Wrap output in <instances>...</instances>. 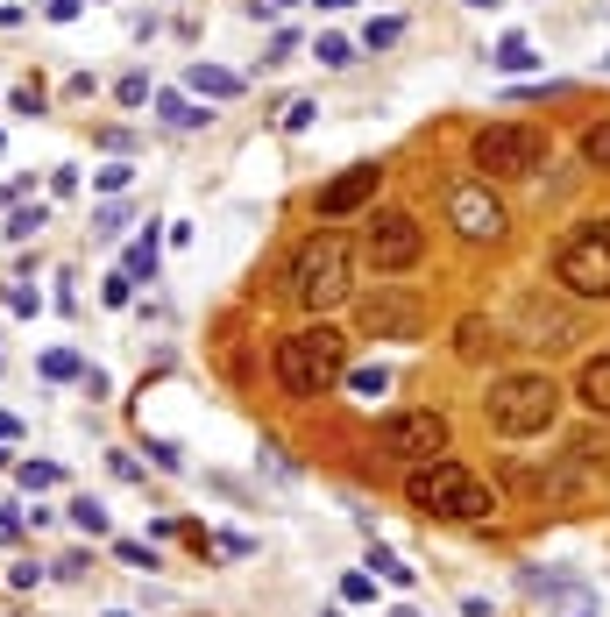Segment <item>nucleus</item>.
Here are the masks:
<instances>
[{"instance_id":"f257e3e1","label":"nucleus","mask_w":610,"mask_h":617,"mask_svg":"<svg viewBox=\"0 0 610 617\" xmlns=\"http://www.w3.org/2000/svg\"><path fill=\"white\" fill-rule=\"evenodd\" d=\"M270 369H277V383H284V398L313 405V398H327L334 383L348 376V334L327 327V320H305V327H291V334L277 341Z\"/></svg>"},{"instance_id":"f03ea898","label":"nucleus","mask_w":610,"mask_h":617,"mask_svg":"<svg viewBox=\"0 0 610 617\" xmlns=\"http://www.w3.org/2000/svg\"><path fill=\"white\" fill-rule=\"evenodd\" d=\"M405 504L426 511V518L476 525V518L497 511V490H490L476 469H462L454 454H440V461H412V469H405Z\"/></svg>"},{"instance_id":"7ed1b4c3","label":"nucleus","mask_w":610,"mask_h":617,"mask_svg":"<svg viewBox=\"0 0 610 617\" xmlns=\"http://www.w3.org/2000/svg\"><path fill=\"white\" fill-rule=\"evenodd\" d=\"M561 419V383L547 369H511L483 391V426L504 440H532V433H554Z\"/></svg>"},{"instance_id":"20e7f679","label":"nucleus","mask_w":610,"mask_h":617,"mask_svg":"<svg viewBox=\"0 0 610 617\" xmlns=\"http://www.w3.org/2000/svg\"><path fill=\"white\" fill-rule=\"evenodd\" d=\"M284 291L291 305H305V313H327V305H341L355 291V256H348V235H334V227H320V235H305L284 263Z\"/></svg>"},{"instance_id":"39448f33","label":"nucleus","mask_w":610,"mask_h":617,"mask_svg":"<svg viewBox=\"0 0 610 617\" xmlns=\"http://www.w3.org/2000/svg\"><path fill=\"white\" fill-rule=\"evenodd\" d=\"M554 284L568 298H603L610 305V213H589L568 227V242L554 249Z\"/></svg>"},{"instance_id":"423d86ee","label":"nucleus","mask_w":610,"mask_h":617,"mask_svg":"<svg viewBox=\"0 0 610 617\" xmlns=\"http://www.w3.org/2000/svg\"><path fill=\"white\" fill-rule=\"evenodd\" d=\"M547 149H554L547 128H532V121H490L469 142V164L483 178H540L547 171Z\"/></svg>"},{"instance_id":"0eeeda50","label":"nucleus","mask_w":610,"mask_h":617,"mask_svg":"<svg viewBox=\"0 0 610 617\" xmlns=\"http://www.w3.org/2000/svg\"><path fill=\"white\" fill-rule=\"evenodd\" d=\"M362 263H369L376 277H405V270H419V263H426V227H419V213H405V206H376L369 227H362Z\"/></svg>"},{"instance_id":"6e6552de","label":"nucleus","mask_w":610,"mask_h":617,"mask_svg":"<svg viewBox=\"0 0 610 617\" xmlns=\"http://www.w3.org/2000/svg\"><path fill=\"white\" fill-rule=\"evenodd\" d=\"M447 440H454V426L433 405H405V412H391L384 426H376V447H384L391 461H405V469H412V461H440Z\"/></svg>"},{"instance_id":"1a4fd4ad","label":"nucleus","mask_w":610,"mask_h":617,"mask_svg":"<svg viewBox=\"0 0 610 617\" xmlns=\"http://www.w3.org/2000/svg\"><path fill=\"white\" fill-rule=\"evenodd\" d=\"M447 227H454L462 242H504L511 213H504V199L490 192V178H462V185H447Z\"/></svg>"},{"instance_id":"9d476101","label":"nucleus","mask_w":610,"mask_h":617,"mask_svg":"<svg viewBox=\"0 0 610 617\" xmlns=\"http://www.w3.org/2000/svg\"><path fill=\"white\" fill-rule=\"evenodd\" d=\"M419 327H426L419 291H405V284H376V291L362 298V334H369V341H419Z\"/></svg>"},{"instance_id":"9b49d317","label":"nucleus","mask_w":610,"mask_h":617,"mask_svg":"<svg viewBox=\"0 0 610 617\" xmlns=\"http://www.w3.org/2000/svg\"><path fill=\"white\" fill-rule=\"evenodd\" d=\"M376 192H384V164H348L341 178H327V185H320L313 213H320V220H348V213L376 206Z\"/></svg>"},{"instance_id":"f8f14e48","label":"nucleus","mask_w":610,"mask_h":617,"mask_svg":"<svg viewBox=\"0 0 610 617\" xmlns=\"http://www.w3.org/2000/svg\"><path fill=\"white\" fill-rule=\"evenodd\" d=\"M497 348H504L497 320H483V313H462V320H454V355H462V362H483V355H497Z\"/></svg>"},{"instance_id":"ddd939ff","label":"nucleus","mask_w":610,"mask_h":617,"mask_svg":"<svg viewBox=\"0 0 610 617\" xmlns=\"http://www.w3.org/2000/svg\"><path fill=\"white\" fill-rule=\"evenodd\" d=\"M575 405L610 419V355H589V362L575 369Z\"/></svg>"},{"instance_id":"4468645a","label":"nucleus","mask_w":610,"mask_h":617,"mask_svg":"<svg viewBox=\"0 0 610 617\" xmlns=\"http://www.w3.org/2000/svg\"><path fill=\"white\" fill-rule=\"evenodd\" d=\"M185 86H192L199 100H242V79H235V71H220V64H192Z\"/></svg>"},{"instance_id":"2eb2a0df","label":"nucleus","mask_w":610,"mask_h":617,"mask_svg":"<svg viewBox=\"0 0 610 617\" xmlns=\"http://www.w3.org/2000/svg\"><path fill=\"white\" fill-rule=\"evenodd\" d=\"M157 263H164V249H157V227H142V235L128 242V263H121V270L142 284V277H157Z\"/></svg>"},{"instance_id":"dca6fc26","label":"nucleus","mask_w":610,"mask_h":617,"mask_svg":"<svg viewBox=\"0 0 610 617\" xmlns=\"http://www.w3.org/2000/svg\"><path fill=\"white\" fill-rule=\"evenodd\" d=\"M149 107H157V114H164L171 128H206V121H213V114H206L199 100H185V93H157V100H149Z\"/></svg>"},{"instance_id":"f3484780","label":"nucleus","mask_w":610,"mask_h":617,"mask_svg":"<svg viewBox=\"0 0 610 617\" xmlns=\"http://www.w3.org/2000/svg\"><path fill=\"white\" fill-rule=\"evenodd\" d=\"M341 383H348V391H355V405H376V398L391 391V369H384V362H376V369H348Z\"/></svg>"},{"instance_id":"a211bd4d","label":"nucleus","mask_w":610,"mask_h":617,"mask_svg":"<svg viewBox=\"0 0 610 617\" xmlns=\"http://www.w3.org/2000/svg\"><path fill=\"white\" fill-rule=\"evenodd\" d=\"M43 227H50V206H43V199H36V206H15V213H8V242H36Z\"/></svg>"},{"instance_id":"6ab92c4d","label":"nucleus","mask_w":610,"mask_h":617,"mask_svg":"<svg viewBox=\"0 0 610 617\" xmlns=\"http://www.w3.org/2000/svg\"><path fill=\"white\" fill-rule=\"evenodd\" d=\"M71 525L93 532V539H107V532H114V518H107V504H100V497H71Z\"/></svg>"},{"instance_id":"aec40b11","label":"nucleus","mask_w":610,"mask_h":617,"mask_svg":"<svg viewBox=\"0 0 610 617\" xmlns=\"http://www.w3.org/2000/svg\"><path fill=\"white\" fill-rule=\"evenodd\" d=\"M582 164H589V171H610V114L582 128Z\"/></svg>"},{"instance_id":"412c9836","label":"nucleus","mask_w":610,"mask_h":617,"mask_svg":"<svg viewBox=\"0 0 610 617\" xmlns=\"http://www.w3.org/2000/svg\"><path fill=\"white\" fill-rule=\"evenodd\" d=\"M490 64H497V71H504V79H518V71H532V64H540V57H532V43H525V36H504V43H497V57H490Z\"/></svg>"},{"instance_id":"4be33fe9","label":"nucleus","mask_w":610,"mask_h":617,"mask_svg":"<svg viewBox=\"0 0 610 617\" xmlns=\"http://www.w3.org/2000/svg\"><path fill=\"white\" fill-rule=\"evenodd\" d=\"M43 376H50V383H86L79 348H50V355H43Z\"/></svg>"},{"instance_id":"5701e85b","label":"nucleus","mask_w":610,"mask_h":617,"mask_svg":"<svg viewBox=\"0 0 610 617\" xmlns=\"http://www.w3.org/2000/svg\"><path fill=\"white\" fill-rule=\"evenodd\" d=\"M15 483L43 497V490H57V483H64V469H57V461H22V469H15Z\"/></svg>"},{"instance_id":"b1692460","label":"nucleus","mask_w":610,"mask_h":617,"mask_svg":"<svg viewBox=\"0 0 610 617\" xmlns=\"http://www.w3.org/2000/svg\"><path fill=\"white\" fill-rule=\"evenodd\" d=\"M369 568H376V575H384L391 589H412V582H419V568H405V561H398L391 547H376V554H369Z\"/></svg>"},{"instance_id":"393cba45","label":"nucleus","mask_w":610,"mask_h":617,"mask_svg":"<svg viewBox=\"0 0 610 617\" xmlns=\"http://www.w3.org/2000/svg\"><path fill=\"white\" fill-rule=\"evenodd\" d=\"M114 554H121V568H135V575L157 568V547H142V539H114Z\"/></svg>"},{"instance_id":"a878e982","label":"nucleus","mask_w":610,"mask_h":617,"mask_svg":"<svg viewBox=\"0 0 610 617\" xmlns=\"http://www.w3.org/2000/svg\"><path fill=\"white\" fill-rule=\"evenodd\" d=\"M313 57H320L327 71H341V64H355V43H348V36H320V43H313Z\"/></svg>"},{"instance_id":"bb28decb","label":"nucleus","mask_w":610,"mask_h":617,"mask_svg":"<svg viewBox=\"0 0 610 617\" xmlns=\"http://www.w3.org/2000/svg\"><path fill=\"white\" fill-rule=\"evenodd\" d=\"M398 36H405V22H398V15H376V22L362 29V43H369V50H391Z\"/></svg>"},{"instance_id":"cd10ccee","label":"nucleus","mask_w":610,"mask_h":617,"mask_svg":"<svg viewBox=\"0 0 610 617\" xmlns=\"http://www.w3.org/2000/svg\"><path fill=\"white\" fill-rule=\"evenodd\" d=\"M341 603H376V575H369V568L341 575Z\"/></svg>"},{"instance_id":"c85d7f7f","label":"nucleus","mask_w":610,"mask_h":617,"mask_svg":"<svg viewBox=\"0 0 610 617\" xmlns=\"http://www.w3.org/2000/svg\"><path fill=\"white\" fill-rule=\"evenodd\" d=\"M114 100H121V107H142V100H157V86H149L142 71H128V79L114 86Z\"/></svg>"},{"instance_id":"c756f323","label":"nucleus","mask_w":610,"mask_h":617,"mask_svg":"<svg viewBox=\"0 0 610 617\" xmlns=\"http://www.w3.org/2000/svg\"><path fill=\"white\" fill-rule=\"evenodd\" d=\"M313 121H320V100H291V107H284V135H305Z\"/></svg>"},{"instance_id":"7c9ffc66","label":"nucleus","mask_w":610,"mask_h":617,"mask_svg":"<svg viewBox=\"0 0 610 617\" xmlns=\"http://www.w3.org/2000/svg\"><path fill=\"white\" fill-rule=\"evenodd\" d=\"M22 532H29V511L22 504H0V547H15Z\"/></svg>"},{"instance_id":"2f4dec72","label":"nucleus","mask_w":610,"mask_h":617,"mask_svg":"<svg viewBox=\"0 0 610 617\" xmlns=\"http://www.w3.org/2000/svg\"><path fill=\"white\" fill-rule=\"evenodd\" d=\"M93 185L100 192H128L135 185V164H107V171H93Z\"/></svg>"},{"instance_id":"473e14b6","label":"nucleus","mask_w":610,"mask_h":617,"mask_svg":"<svg viewBox=\"0 0 610 617\" xmlns=\"http://www.w3.org/2000/svg\"><path fill=\"white\" fill-rule=\"evenodd\" d=\"M100 298H107V305H135V277H128V270H114V277L100 284Z\"/></svg>"},{"instance_id":"72a5a7b5","label":"nucleus","mask_w":610,"mask_h":617,"mask_svg":"<svg viewBox=\"0 0 610 617\" xmlns=\"http://www.w3.org/2000/svg\"><path fill=\"white\" fill-rule=\"evenodd\" d=\"M149 454H157V469H171V476L185 469V454H178V440H149Z\"/></svg>"},{"instance_id":"f704fd0d","label":"nucleus","mask_w":610,"mask_h":617,"mask_svg":"<svg viewBox=\"0 0 610 617\" xmlns=\"http://www.w3.org/2000/svg\"><path fill=\"white\" fill-rule=\"evenodd\" d=\"M8 313H22V320H29V313H43V298H36L29 284H15V291H8Z\"/></svg>"},{"instance_id":"c9c22d12","label":"nucleus","mask_w":610,"mask_h":617,"mask_svg":"<svg viewBox=\"0 0 610 617\" xmlns=\"http://www.w3.org/2000/svg\"><path fill=\"white\" fill-rule=\"evenodd\" d=\"M36 582H43L36 561H15V568H8V589H36Z\"/></svg>"},{"instance_id":"e433bc0d","label":"nucleus","mask_w":610,"mask_h":617,"mask_svg":"<svg viewBox=\"0 0 610 617\" xmlns=\"http://www.w3.org/2000/svg\"><path fill=\"white\" fill-rule=\"evenodd\" d=\"M79 8H86V0H43V15H50V22H79Z\"/></svg>"},{"instance_id":"4c0bfd02","label":"nucleus","mask_w":610,"mask_h":617,"mask_svg":"<svg viewBox=\"0 0 610 617\" xmlns=\"http://www.w3.org/2000/svg\"><path fill=\"white\" fill-rule=\"evenodd\" d=\"M93 227H100V242H114V235H121V206H107V213H93Z\"/></svg>"},{"instance_id":"58836bf2","label":"nucleus","mask_w":610,"mask_h":617,"mask_svg":"<svg viewBox=\"0 0 610 617\" xmlns=\"http://www.w3.org/2000/svg\"><path fill=\"white\" fill-rule=\"evenodd\" d=\"M15 114H43V86H22L15 93Z\"/></svg>"},{"instance_id":"ea45409f","label":"nucleus","mask_w":610,"mask_h":617,"mask_svg":"<svg viewBox=\"0 0 610 617\" xmlns=\"http://www.w3.org/2000/svg\"><path fill=\"white\" fill-rule=\"evenodd\" d=\"M15 433H22V419H15V412H0V440H15Z\"/></svg>"},{"instance_id":"a19ab883","label":"nucleus","mask_w":610,"mask_h":617,"mask_svg":"<svg viewBox=\"0 0 610 617\" xmlns=\"http://www.w3.org/2000/svg\"><path fill=\"white\" fill-rule=\"evenodd\" d=\"M320 8H327V15H341V8H355V0H320Z\"/></svg>"},{"instance_id":"79ce46f5","label":"nucleus","mask_w":610,"mask_h":617,"mask_svg":"<svg viewBox=\"0 0 610 617\" xmlns=\"http://www.w3.org/2000/svg\"><path fill=\"white\" fill-rule=\"evenodd\" d=\"M263 8H270V15H277V8H298V0H263Z\"/></svg>"},{"instance_id":"37998d69","label":"nucleus","mask_w":610,"mask_h":617,"mask_svg":"<svg viewBox=\"0 0 610 617\" xmlns=\"http://www.w3.org/2000/svg\"><path fill=\"white\" fill-rule=\"evenodd\" d=\"M0 469H8V440H0Z\"/></svg>"},{"instance_id":"c03bdc74","label":"nucleus","mask_w":610,"mask_h":617,"mask_svg":"<svg viewBox=\"0 0 610 617\" xmlns=\"http://www.w3.org/2000/svg\"><path fill=\"white\" fill-rule=\"evenodd\" d=\"M469 8H490V0H469Z\"/></svg>"},{"instance_id":"a18cd8bd","label":"nucleus","mask_w":610,"mask_h":617,"mask_svg":"<svg viewBox=\"0 0 610 617\" xmlns=\"http://www.w3.org/2000/svg\"><path fill=\"white\" fill-rule=\"evenodd\" d=\"M320 617H341V610H320Z\"/></svg>"},{"instance_id":"49530a36","label":"nucleus","mask_w":610,"mask_h":617,"mask_svg":"<svg viewBox=\"0 0 610 617\" xmlns=\"http://www.w3.org/2000/svg\"><path fill=\"white\" fill-rule=\"evenodd\" d=\"M0 149H8V135H0Z\"/></svg>"},{"instance_id":"de8ad7c7","label":"nucleus","mask_w":610,"mask_h":617,"mask_svg":"<svg viewBox=\"0 0 610 617\" xmlns=\"http://www.w3.org/2000/svg\"><path fill=\"white\" fill-rule=\"evenodd\" d=\"M575 617H582V610H575Z\"/></svg>"}]
</instances>
